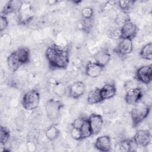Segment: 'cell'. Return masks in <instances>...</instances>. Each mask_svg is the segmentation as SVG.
<instances>
[{
	"mask_svg": "<svg viewBox=\"0 0 152 152\" xmlns=\"http://www.w3.org/2000/svg\"><path fill=\"white\" fill-rule=\"evenodd\" d=\"M30 50L26 47L19 48L13 51L7 58V65L10 71L15 72L21 66L30 61Z\"/></svg>",
	"mask_w": 152,
	"mask_h": 152,
	"instance_id": "obj_2",
	"label": "cell"
},
{
	"mask_svg": "<svg viewBox=\"0 0 152 152\" xmlns=\"http://www.w3.org/2000/svg\"><path fill=\"white\" fill-rule=\"evenodd\" d=\"M136 80L145 84H148L152 80V68L151 65H144L135 72Z\"/></svg>",
	"mask_w": 152,
	"mask_h": 152,
	"instance_id": "obj_7",
	"label": "cell"
},
{
	"mask_svg": "<svg viewBox=\"0 0 152 152\" xmlns=\"http://www.w3.org/2000/svg\"><path fill=\"white\" fill-rule=\"evenodd\" d=\"M120 32L121 39H128L132 40L138 33V27L130 20L121 26Z\"/></svg>",
	"mask_w": 152,
	"mask_h": 152,
	"instance_id": "obj_9",
	"label": "cell"
},
{
	"mask_svg": "<svg viewBox=\"0 0 152 152\" xmlns=\"http://www.w3.org/2000/svg\"><path fill=\"white\" fill-rule=\"evenodd\" d=\"M110 37H112V39H121V32L120 29L119 30H115L113 31L110 35Z\"/></svg>",
	"mask_w": 152,
	"mask_h": 152,
	"instance_id": "obj_33",
	"label": "cell"
},
{
	"mask_svg": "<svg viewBox=\"0 0 152 152\" xmlns=\"http://www.w3.org/2000/svg\"><path fill=\"white\" fill-rule=\"evenodd\" d=\"M71 136L73 139L75 140H82L81 134L79 128L72 127L71 130Z\"/></svg>",
	"mask_w": 152,
	"mask_h": 152,
	"instance_id": "obj_29",
	"label": "cell"
},
{
	"mask_svg": "<svg viewBox=\"0 0 152 152\" xmlns=\"http://www.w3.org/2000/svg\"><path fill=\"white\" fill-rule=\"evenodd\" d=\"M88 121L91 130L92 135L98 134L102 129L103 124L102 116L97 113H92L88 118Z\"/></svg>",
	"mask_w": 152,
	"mask_h": 152,
	"instance_id": "obj_11",
	"label": "cell"
},
{
	"mask_svg": "<svg viewBox=\"0 0 152 152\" xmlns=\"http://www.w3.org/2000/svg\"><path fill=\"white\" fill-rule=\"evenodd\" d=\"M94 20L91 18H83L81 22L82 30L86 33H89L93 26Z\"/></svg>",
	"mask_w": 152,
	"mask_h": 152,
	"instance_id": "obj_25",
	"label": "cell"
},
{
	"mask_svg": "<svg viewBox=\"0 0 152 152\" xmlns=\"http://www.w3.org/2000/svg\"><path fill=\"white\" fill-rule=\"evenodd\" d=\"M53 93L59 97H62L65 95L66 93L65 86L62 83H56L53 88Z\"/></svg>",
	"mask_w": 152,
	"mask_h": 152,
	"instance_id": "obj_24",
	"label": "cell"
},
{
	"mask_svg": "<svg viewBox=\"0 0 152 152\" xmlns=\"http://www.w3.org/2000/svg\"><path fill=\"white\" fill-rule=\"evenodd\" d=\"M60 131L59 129L54 125L49 126L45 131L46 137L50 141L56 140L59 135Z\"/></svg>",
	"mask_w": 152,
	"mask_h": 152,
	"instance_id": "obj_20",
	"label": "cell"
},
{
	"mask_svg": "<svg viewBox=\"0 0 152 152\" xmlns=\"http://www.w3.org/2000/svg\"><path fill=\"white\" fill-rule=\"evenodd\" d=\"M94 11L92 8L90 7H86L83 8L81 11V15L83 18H93Z\"/></svg>",
	"mask_w": 152,
	"mask_h": 152,
	"instance_id": "obj_28",
	"label": "cell"
},
{
	"mask_svg": "<svg viewBox=\"0 0 152 152\" xmlns=\"http://www.w3.org/2000/svg\"><path fill=\"white\" fill-rule=\"evenodd\" d=\"M50 5H55V4L58 3V1H49L48 2Z\"/></svg>",
	"mask_w": 152,
	"mask_h": 152,
	"instance_id": "obj_34",
	"label": "cell"
},
{
	"mask_svg": "<svg viewBox=\"0 0 152 152\" xmlns=\"http://www.w3.org/2000/svg\"><path fill=\"white\" fill-rule=\"evenodd\" d=\"M8 25V21L5 15H1V18H0V31L2 32L3 30H4Z\"/></svg>",
	"mask_w": 152,
	"mask_h": 152,
	"instance_id": "obj_31",
	"label": "cell"
},
{
	"mask_svg": "<svg viewBox=\"0 0 152 152\" xmlns=\"http://www.w3.org/2000/svg\"><path fill=\"white\" fill-rule=\"evenodd\" d=\"M34 9L30 2H23L18 12V23L21 25L28 24L34 17Z\"/></svg>",
	"mask_w": 152,
	"mask_h": 152,
	"instance_id": "obj_6",
	"label": "cell"
},
{
	"mask_svg": "<svg viewBox=\"0 0 152 152\" xmlns=\"http://www.w3.org/2000/svg\"><path fill=\"white\" fill-rule=\"evenodd\" d=\"M85 119V117H81V118H78L75 119L73 122L71 124V126L74 127V128H80L81 126L82 125L84 120Z\"/></svg>",
	"mask_w": 152,
	"mask_h": 152,
	"instance_id": "obj_32",
	"label": "cell"
},
{
	"mask_svg": "<svg viewBox=\"0 0 152 152\" xmlns=\"http://www.w3.org/2000/svg\"><path fill=\"white\" fill-rule=\"evenodd\" d=\"M73 2H74L75 4H78V3H80V2H81V1H73Z\"/></svg>",
	"mask_w": 152,
	"mask_h": 152,
	"instance_id": "obj_35",
	"label": "cell"
},
{
	"mask_svg": "<svg viewBox=\"0 0 152 152\" xmlns=\"http://www.w3.org/2000/svg\"><path fill=\"white\" fill-rule=\"evenodd\" d=\"M45 56L52 68L65 69L69 63V51L66 48L53 44L45 51Z\"/></svg>",
	"mask_w": 152,
	"mask_h": 152,
	"instance_id": "obj_1",
	"label": "cell"
},
{
	"mask_svg": "<svg viewBox=\"0 0 152 152\" xmlns=\"http://www.w3.org/2000/svg\"><path fill=\"white\" fill-rule=\"evenodd\" d=\"M138 81L136 80H128L127 81L125 84H124V87L125 89L128 91L129 90L134 88H137L138 87Z\"/></svg>",
	"mask_w": 152,
	"mask_h": 152,
	"instance_id": "obj_30",
	"label": "cell"
},
{
	"mask_svg": "<svg viewBox=\"0 0 152 152\" xmlns=\"http://www.w3.org/2000/svg\"><path fill=\"white\" fill-rule=\"evenodd\" d=\"M140 56L146 60H151L152 59V44L149 42L142 46L140 52Z\"/></svg>",
	"mask_w": 152,
	"mask_h": 152,
	"instance_id": "obj_21",
	"label": "cell"
},
{
	"mask_svg": "<svg viewBox=\"0 0 152 152\" xmlns=\"http://www.w3.org/2000/svg\"><path fill=\"white\" fill-rule=\"evenodd\" d=\"M86 91V86L82 81H77L73 83L68 90L69 96L75 99L82 96Z\"/></svg>",
	"mask_w": 152,
	"mask_h": 152,
	"instance_id": "obj_16",
	"label": "cell"
},
{
	"mask_svg": "<svg viewBox=\"0 0 152 152\" xmlns=\"http://www.w3.org/2000/svg\"><path fill=\"white\" fill-rule=\"evenodd\" d=\"M63 103L55 99H49L45 104V110L48 118L51 121H57L61 114V111L64 107Z\"/></svg>",
	"mask_w": 152,
	"mask_h": 152,
	"instance_id": "obj_5",
	"label": "cell"
},
{
	"mask_svg": "<svg viewBox=\"0 0 152 152\" xmlns=\"http://www.w3.org/2000/svg\"><path fill=\"white\" fill-rule=\"evenodd\" d=\"M94 147L100 151L107 152L111 150L112 141L109 136L102 135L97 137L94 142Z\"/></svg>",
	"mask_w": 152,
	"mask_h": 152,
	"instance_id": "obj_13",
	"label": "cell"
},
{
	"mask_svg": "<svg viewBox=\"0 0 152 152\" xmlns=\"http://www.w3.org/2000/svg\"><path fill=\"white\" fill-rule=\"evenodd\" d=\"M134 5V2L132 1H119L118 2L119 7L122 11L128 13Z\"/></svg>",
	"mask_w": 152,
	"mask_h": 152,
	"instance_id": "obj_27",
	"label": "cell"
},
{
	"mask_svg": "<svg viewBox=\"0 0 152 152\" xmlns=\"http://www.w3.org/2000/svg\"><path fill=\"white\" fill-rule=\"evenodd\" d=\"M10 137V131L5 126H1L0 128V144L1 147L5 146Z\"/></svg>",
	"mask_w": 152,
	"mask_h": 152,
	"instance_id": "obj_23",
	"label": "cell"
},
{
	"mask_svg": "<svg viewBox=\"0 0 152 152\" xmlns=\"http://www.w3.org/2000/svg\"><path fill=\"white\" fill-rule=\"evenodd\" d=\"M80 130L81 134L82 139L87 138L92 135V132L88 121V118H85L84 122L80 128Z\"/></svg>",
	"mask_w": 152,
	"mask_h": 152,
	"instance_id": "obj_22",
	"label": "cell"
},
{
	"mask_svg": "<svg viewBox=\"0 0 152 152\" xmlns=\"http://www.w3.org/2000/svg\"><path fill=\"white\" fill-rule=\"evenodd\" d=\"M142 96V90L139 87H137L126 91L125 100L126 103L134 105L141 101Z\"/></svg>",
	"mask_w": 152,
	"mask_h": 152,
	"instance_id": "obj_12",
	"label": "cell"
},
{
	"mask_svg": "<svg viewBox=\"0 0 152 152\" xmlns=\"http://www.w3.org/2000/svg\"><path fill=\"white\" fill-rule=\"evenodd\" d=\"M87 100L88 103L90 104H97L103 101L101 96L100 88H96L91 90L87 95Z\"/></svg>",
	"mask_w": 152,
	"mask_h": 152,
	"instance_id": "obj_19",
	"label": "cell"
},
{
	"mask_svg": "<svg viewBox=\"0 0 152 152\" xmlns=\"http://www.w3.org/2000/svg\"><path fill=\"white\" fill-rule=\"evenodd\" d=\"M133 49L132 40L128 39H121L114 49L116 53L120 56H125L132 52Z\"/></svg>",
	"mask_w": 152,
	"mask_h": 152,
	"instance_id": "obj_10",
	"label": "cell"
},
{
	"mask_svg": "<svg viewBox=\"0 0 152 152\" xmlns=\"http://www.w3.org/2000/svg\"><path fill=\"white\" fill-rule=\"evenodd\" d=\"M23 1L18 0H11L8 1L1 10V15H6L14 12H18L22 5Z\"/></svg>",
	"mask_w": 152,
	"mask_h": 152,
	"instance_id": "obj_15",
	"label": "cell"
},
{
	"mask_svg": "<svg viewBox=\"0 0 152 152\" xmlns=\"http://www.w3.org/2000/svg\"><path fill=\"white\" fill-rule=\"evenodd\" d=\"M130 21V18L129 17L128 14V13L122 11L121 13L118 14V15H117L116 19H115V22L118 25H120V26H123L125 23H126V22Z\"/></svg>",
	"mask_w": 152,
	"mask_h": 152,
	"instance_id": "obj_26",
	"label": "cell"
},
{
	"mask_svg": "<svg viewBox=\"0 0 152 152\" xmlns=\"http://www.w3.org/2000/svg\"><path fill=\"white\" fill-rule=\"evenodd\" d=\"M40 103V94L35 89L26 92L21 99V104L27 110H33L36 109Z\"/></svg>",
	"mask_w": 152,
	"mask_h": 152,
	"instance_id": "obj_4",
	"label": "cell"
},
{
	"mask_svg": "<svg viewBox=\"0 0 152 152\" xmlns=\"http://www.w3.org/2000/svg\"><path fill=\"white\" fill-rule=\"evenodd\" d=\"M151 140V132L148 129H138L135 134L133 140L135 144L140 147H147Z\"/></svg>",
	"mask_w": 152,
	"mask_h": 152,
	"instance_id": "obj_8",
	"label": "cell"
},
{
	"mask_svg": "<svg viewBox=\"0 0 152 152\" xmlns=\"http://www.w3.org/2000/svg\"><path fill=\"white\" fill-rule=\"evenodd\" d=\"M104 67L96 62L89 61L85 67V74L90 78H97L101 74Z\"/></svg>",
	"mask_w": 152,
	"mask_h": 152,
	"instance_id": "obj_14",
	"label": "cell"
},
{
	"mask_svg": "<svg viewBox=\"0 0 152 152\" xmlns=\"http://www.w3.org/2000/svg\"><path fill=\"white\" fill-rule=\"evenodd\" d=\"M100 90L103 100H108L114 97L116 93V88L115 86L111 83L104 84L102 88H100Z\"/></svg>",
	"mask_w": 152,
	"mask_h": 152,
	"instance_id": "obj_18",
	"label": "cell"
},
{
	"mask_svg": "<svg viewBox=\"0 0 152 152\" xmlns=\"http://www.w3.org/2000/svg\"><path fill=\"white\" fill-rule=\"evenodd\" d=\"M150 106L147 104L140 101L134 104L131 111V117L133 127L138 126L148 115Z\"/></svg>",
	"mask_w": 152,
	"mask_h": 152,
	"instance_id": "obj_3",
	"label": "cell"
},
{
	"mask_svg": "<svg viewBox=\"0 0 152 152\" xmlns=\"http://www.w3.org/2000/svg\"><path fill=\"white\" fill-rule=\"evenodd\" d=\"M110 53L106 48H103L97 51L93 56L94 59L96 63L104 67L110 60Z\"/></svg>",
	"mask_w": 152,
	"mask_h": 152,
	"instance_id": "obj_17",
	"label": "cell"
}]
</instances>
